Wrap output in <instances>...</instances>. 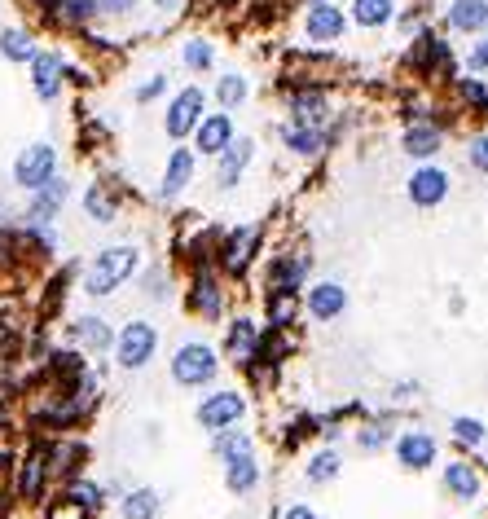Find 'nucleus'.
<instances>
[{"mask_svg":"<svg viewBox=\"0 0 488 519\" xmlns=\"http://www.w3.org/2000/svg\"><path fill=\"white\" fill-rule=\"evenodd\" d=\"M137 260H141L137 247H106V251H97L93 264H88V273H84V291L88 295H110L115 286H124L132 273H137Z\"/></svg>","mask_w":488,"mask_h":519,"instance_id":"1","label":"nucleus"},{"mask_svg":"<svg viewBox=\"0 0 488 519\" xmlns=\"http://www.w3.org/2000/svg\"><path fill=\"white\" fill-rule=\"evenodd\" d=\"M216 370H220V361L207 344H181L172 357V379L181 388H203V383L216 379Z\"/></svg>","mask_w":488,"mask_h":519,"instance_id":"2","label":"nucleus"},{"mask_svg":"<svg viewBox=\"0 0 488 519\" xmlns=\"http://www.w3.org/2000/svg\"><path fill=\"white\" fill-rule=\"evenodd\" d=\"M49 176H58V150L49 146V141H36V146H27L14 159V185H22V190H40Z\"/></svg>","mask_w":488,"mask_h":519,"instance_id":"3","label":"nucleus"},{"mask_svg":"<svg viewBox=\"0 0 488 519\" xmlns=\"http://www.w3.org/2000/svg\"><path fill=\"white\" fill-rule=\"evenodd\" d=\"M154 348H159V330H154L150 322H128L124 330H119V339H115V357H119V366L124 370L150 366Z\"/></svg>","mask_w":488,"mask_h":519,"instance_id":"4","label":"nucleus"},{"mask_svg":"<svg viewBox=\"0 0 488 519\" xmlns=\"http://www.w3.org/2000/svg\"><path fill=\"white\" fill-rule=\"evenodd\" d=\"M203 106H207V93L203 88H181V93L168 102V115H163V128H168L172 141H185L190 132L198 128V119H203Z\"/></svg>","mask_w":488,"mask_h":519,"instance_id":"5","label":"nucleus"},{"mask_svg":"<svg viewBox=\"0 0 488 519\" xmlns=\"http://www.w3.org/2000/svg\"><path fill=\"white\" fill-rule=\"evenodd\" d=\"M449 198V172L436 168V163H423L414 176H409V203L414 207H440Z\"/></svg>","mask_w":488,"mask_h":519,"instance_id":"6","label":"nucleus"},{"mask_svg":"<svg viewBox=\"0 0 488 519\" xmlns=\"http://www.w3.org/2000/svg\"><path fill=\"white\" fill-rule=\"evenodd\" d=\"M190 137H194V154H212V159H216V154L238 137V132H234V115H229V110H220V115H203Z\"/></svg>","mask_w":488,"mask_h":519,"instance_id":"7","label":"nucleus"},{"mask_svg":"<svg viewBox=\"0 0 488 519\" xmlns=\"http://www.w3.org/2000/svg\"><path fill=\"white\" fill-rule=\"evenodd\" d=\"M242 414H247V401H242L238 392H216L198 405V423H203L207 432H225V427H234Z\"/></svg>","mask_w":488,"mask_h":519,"instance_id":"8","label":"nucleus"},{"mask_svg":"<svg viewBox=\"0 0 488 519\" xmlns=\"http://www.w3.org/2000/svg\"><path fill=\"white\" fill-rule=\"evenodd\" d=\"M251 159H255V141H247V137L229 141V146L216 154V185H220V190H234Z\"/></svg>","mask_w":488,"mask_h":519,"instance_id":"9","label":"nucleus"},{"mask_svg":"<svg viewBox=\"0 0 488 519\" xmlns=\"http://www.w3.org/2000/svg\"><path fill=\"white\" fill-rule=\"evenodd\" d=\"M62 75H66V66L58 53H49V49H36L31 53V88H36V97L40 102H58V93H62Z\"/></svg>","mask_w":488,"mask_h":519,"instance_id":"10","label":"nucleus"},{"mask_svg":"<svg viewBox=\"0 0 488 519\" xmlns=\"http://www.w3.org/2000/svg\"><path fill=\"white\" fill-rule=\"evenodd\" d=\"M343 27H348V18H343L339 5H330V0H317V5H308V18H304V31L313 44H335L343 36Z\"/></svg>","mask_w":488,"mask_h":519,"instance_id":"11","label":"nucleus"},{"mask_svg":"<svg viewBox=\"0 0 488 519\" xmlns=\"http://www.w3.org/2000/svg\"><path fill=\"white\" fill-rule=\"evenodd\" d=\"M66 198H71V185L58 181V176H49V181L40 185V190H31L27 225H49V220L62 212V203H66Z\"/></svg>","mask_w":488,"mask_h":519,"instance_id":"12","label":"nucleus"},{"mask_svg":"<svg viewBox=\"0 0 488 519\" xmlns=\"http://www.w3.org/2000/svg\"><path fill=\"white\" fill-rule=\"evenodd\" d=\"M396 458L409 471H427L436 462V440H431V432H405L396 440Z\"/></svg>","mask_w":488,"mask_h":519,"instance_id":"13","label":"nucleus"},{"mask_svg":"<svg viewBox=\"0 0 488 519\" xmlns=\"http://www.w3.org/2000/svg\"><path fill=\"white\" fill-rule=\"evenodd\" d=\"M343 308H348V291H343L339 282H317L313 291H308V313H313L317 322H335V317H343Z\"/></svg>","mask_w":488,"mask_h":519,"instance_id":"14","label":"nucleus"},{"mask_svg":"<svg viewBox=\"0 0 488 519\" xmlns=\"http://www.w3.org/2000/svg\"><path fill=\"white\" fill-rule=\"evenodd\" d=\"M194 150H185V146H176L168 154V172H163V185H159V198H176L185 190V185L194 181Z\"/></svg>","mask_w":488,"mask_h":519,"instance_id":"15","label":"nucleus"},{"mask_svg":"<svg viewBox=\"0 0 488 519\" xmlns=\"http://www.w3.org/2000/svg\"><path fill=\"white\" fill-rule=\"evenodd\" d=\"M255 242H260V229H255V225H242V229H234V234H229L225 251H220L229 273H247V264H251V256H255Z\"/></svg>","mask_w":488,"mask_h":519,"instance_id":"16","label":"nucleus"},{"mask_svg":"<svg viewBox=\"0 0 488 519\" xmlns=\"http://www.w3.org/2000/svg\"><path fill=\"white\" fill-rule=\"evenodd\" d=\"M440 141H445V132L436 124H427V119H418V124L405 128L401 146H405V154H414V159H431V154L440 150Z\"/></svg>","mask_w":488,"mask_h":519,"instance_id":"17","label":"nucleus"},{"mask_svg":"<svg viewBox=\"0 0 488 519\" xmlns=\"http://www.w3.org/2000/svg\"><path fill=\"white\" fill-rule=\"evenodd\" d=\"M449 27L467 31V36L484 31L488 27V0H453L449 5Z\"/></svg>","mask_w":488,"mask_h":519,"instance_id":"18","label":"nucleus"},{"mask_svg":"<svg viewBox=\"0 0 488 519\" xmlns=\"http://www.w3.org/2000/svg\"><path fill=\"white\" fill-rule=\"evenodd\" d=\"M282 141H286V150H295V154H304V159H313V154H321V146H326V128L286 124V128H282Z\"/></svg>","mask_w":488,"mask_h":519,"instance_id":"19","label":"nucleus"},{"mask_svg":"<svg viewBox=\"0 0 488 519\" xmlns=\"http://www.w3.org/2000/svg\"><path fill=\"white\" fill-rule=\"evenodd\" d=\"M308 278V256H282L269 273V291H299V282Z\"/></svg>","mask_w":488,"mask_h":519,"instance_id":"20","label":"nucleus"},{"mask_svg":"<svg viewBox=\"0 0 488 519\" xmlns=\"http://www.w3.org/2000/svg\"><path fill=\"white\" fill-rule=\"evenodd\" d=\"M352 22H357L361 31H374V27H387L396 14V0H352Z\"/></svg>","mask_w":488,"mask_h":519,"instance_id":"21","label":"nucleus"},{"mask_svg":"<svg viewBox=\"0 0 488 519\" xmlns=\"http://www.w3.org/2000/svg\"><path fill=\"white\" fill-rule=\"evenodd\" d=\"M291 124H313V128H326V119H330V106H326V97L321 93H295L291 97Z\"/></svg>","mask_w":488,"mask_h":519,"instance_id":"22","label":"nucleus"},{"mask_svg":"<svg viewBox=\"0 0 488 519\" xmlns=\"http://www.w3.org/2000/svg\"><path fill=\"white\" fill-rule=\"evenodd\" d=\"M225 484L234 493H251L260 484V467H255V454H238V458H225Z\"/></svg>","mask_w":488,"mask_h":519,"instance_id":"23","label":"nucleus"},{"mask_svg":"<svg viewBox=\"0 0 488 519\" xmlns=\"http://www.w3.org/2000/svg\"><path fill=\"white\" fill-rule=\"evenodd\" d=\"M445 489L453 493V498L471 502L475 493H480V471L467 467V462H449V467H445Z\"/></svg>","mask_w":488,"mask_h":519,"instance_id":"24","label":"nucleus"},{"mask_svg":"<svg viewBox=\"0 0 488 519\" xmlns=\"http://www.w3.org/2000/svg\"><path fill=\"white\" fill-rule=\"evenodd\" d=\"M53 18L71 22V27H84V22L97 18V0H40Z\"/></svg>","mask_w":488,"mask_h":519,"instance_id":"25","label":"nucleus"},{"mask_svg":"<svg viewBox=\"0 0 488 519\" xmlns=\"http://www.w3.org/2000/svg\"><path fill=\"white\" fill-rule=\"evenodd\" d=\"M190 300H194V308L203 317H220V308H225V295H220V286H216V278L207 269L194 278V295H190Z\"/></svg>","mask_w":488,"mask_h":519,"instance_id":"26","label":"nucleus"},{"mask_svg":"<svg viewBox=\"0 0 488 519\" xmlns=\"http://www.w3.org/2000/svg\"><path fill=\"white\" fill-rule=\"evenodd\" d=\"M71 330H75V339H80L84 348H93V352H106L110 344H115V330H110L102 317H80Z\"/></svg>","mask_w":488,"mask_h":519,"instance_id":"27","label":"nucleus"},{"mask_svg":"<svg viewBox=\"0 0 488 519\" xmlns=\"http://www.w3.org/2000/svg\"><path fill=\"white\" fill-rule=\"evenodd\" d=\"M31 53H36L31 31H22V27H5V31H0V58H5V62H31Z\"/></svg>","mask_w":488,"mask_h":519,"instance_id":"28","label":"nucleus"},{"mask_svg":"<svg viewBox=\"0 0 488 519\" xmlns=\"http://www.w3.org/2000/svg\"><path fill=\"white\" fill-rule=\"evenodd\" d=\"M84 212L93 216L97 225H110V220H115V212H119V203L110 198L106 185H88V194H84Z\"/></svg>","mask_w":488,"mask_h":519,"instance_id":"29","label":"nucleus"},{"mask_svg":"<svg viewBox=\"0 0 488 519\" xmlns=\"http://www.w3.org/2000/svg\"><path fill=\"white\" fill-rule=\"evenodd\" d=\"M247 93H251V84L242 80V75H220V80H216V102H220V110L242 106V102H247Z\"/></svg>","mask_w":488,"mask_h":519,"instance_id":"30","label":"nucleus"},{"mask_svg":"<svg viewBox=\"0 0 488 519\" xmlns=\"http://www.w3.org/2000/svg\"><path fill=\"white\" fill-rule=\"evenodd\" d=\"M255 344H260V330H255V322L238 317V322L229 326V352H234V357H251Z\"/></svg>","mask_w":488,"mask_h":519,"instance_id":"31","label":"nucleus"},{"mask_svg":"<svg viewBox=\"0 0 488 519\" xmlns=\"http://www.w3.org/2000/svg\"><path fill=\"white\" fill-rule=\"evenodd\" d=\"M181 62L190 66V71H212V66H216V49L207 40H185L181 44Z\"/></svg>","mask_w":488,"mask_h":519,"instance_id":"32","label":"nucleus"},{"mask_svg":"<svg viewBox=\"0 0 488 519\" xmlns=\"http://www.w3.org/2000/svg\"><path fill=\"white\" fill-rule=\"evenodd\" d=\"M159 515V493L154 489H137V493H128V502H124V519H154Z\"/></svg>","mask_w":488,"mask_h":519,"instance_id":"33","label":"nucleus"},{"mask_svg":"<svg viewBox=\"0 0 488 519\" xmlns=\"http://www.w3.org/2000/svg\"><path fill=\"white\" fill-rule=\"evenodd\" d=\"M291 322H295V295L269 291V326H291Z\"/></svg>","mask_w":488,"mask_h":519,"instance_id":"34","label":"nucleus"},{"mask_svg":"<svg viewBox=\"0 0 488 519\" xmlns=\"http://www.w3.org/2000/svg\"><path fill=\"white\" fill-rule=\"evenodd\" d=\"M216 454L220 458H238V454H255V440L247 432H234V436H220L216 440Z\"/></svg>","mask_w":488,"mask_h":519,"instance_id":"35","label":"nucleus"},{"mask_svg":"<svg viewBox=\"0 0 488 519\" xmlns=\"http://www.w3.org/2000/svg\"><path fill=\"white\" fill-rule=\"evenodd\" d=\"M453 440H458V445H480L484 423L480 418H453Z\"/></svg>","mask_w":488,"mask_h":519,"instance_id":"36","label":"nucleus"},{"mask_svg":"<svg viewBox=\"0 0 488 519\" xmlns=\"http://www.w3.org/2000/svg\"><path fill=\"white\" fill-rule=\"evenodd\" d=\"M335 476H339V454H317L313 467H308V480H313V484H326Z\"/></svg>","mask_w":488,"mask_h":519,"instance_id":"37","label":"nucleus"},{"mask_svg":"<svg viewBox=\"0 0 488 519\" xmlns=\"http://www.w3.org/2000/svg\"><path fill=\"white\" fill-rule=\"evenodd\" d=\"M40 480H44V462H40V458H31L27 467H22V484H18L22 498H36V493H40Z\"/></svg>","mask_w":488,"mask_h":519,"instance_id":"38","label":"nucleus"},{"mask_svg":"<svg viewBox=\"0 0 488 519\" xmlns=\"http://www.w3.org/2000/svg\"><path fill=\"white\" fill-rule=\"evenodd\" d=\"M71 506L93 511V506H102V489H97V484H71Z\"/></svg>","mask_w":488,"mask_h":519,"instance_id":"39","label":"nucleus"},{"mask_svg":"<svg viewBox=\"0 0 488 519\" xmlns=\"http://www.w3.org/2000/svg\"><path fill=\"white\" fill-rule=\"evenodd\" d=\"M458 93H462V102H471L475 110H488V88L480 80H458Z\"/></svg>","mask_w":488,"mask_h":519,"instance_id":"40","label":"nucleus"},{"mask_svg":"<svg viewBox=\"0 0 488 519\" xmlns=\"http://www.w3.org/2000/svg\"><path fill=\"white\" fill-rule=\"evenodd\" d=\"M137 5H141V0H97V18H124Z\"/></svg>","mask_w":488,"mask_h":519,"instance_id":"41","label":"nucleus"},{"mask_svg":"<svg viewBox=\"0 0 488 519\" xmlns=\"http://www.w3.org/2000/svg\"><path fill=\"white\" fill-rule=\"evenodd\" d=\"M163 93H168V75H150V80L137 88V102L146 106V102H154V97H163Z\"/></svg>","mask_w":488,"mask_h":519,"instance_id":"42","label":"nucleus"},{"mask_svg":"<svg viewBox=\"0 0 488 519\" xmlns=\"http://www.w3.org/2000/svg\"><path fill=\"white\" fill-rule=\"evenodd\" d=\"M467 71H471V75H480V71H488V36L471 44V53H467Z\"/></svg>","mask_w":488,"mask_h":519,"instance_id":"43","label":"nucleus"},{"mask_svg":"<svg viewBox=\"0 0 488 519\" xmlns=\"http://www.w3.org/2000/svg\"><path fill=\"white\" fill-rule=\"evenodd\" d=\"M467 159H471V168H475V172H488V137H475V141H471Z\"/></svg>","mask_w":488,"mask_h":519,"instance_id":"44","label":"nucleus"},{"mask_svg":"<svg viewBox=\"0 0 488 519\" xmlns=\"http://www.w3.org/2000/svg\"><path fill=\"white\" fill-rule=\"evenodd\" d=\"M361 445H365V449H383V427H365Z\"/></svg>","mask_w":488,"mask_h":519,"instance_id":"45","label":"nucleus"},{"mask_svg":"<svg viewBox=\"0 0 488 519\" xmlns=\"http://www.w3.org/2000/svg\"><path fill=\"white\" fill-rule=\"evenodd\" d=\"M154 9L159 14H176V9H185V0H154Z\"/></svg>","mask_w":488,"mask_h":519,"instance_id":"46","label":"nucleus"},{"mask_svg":"<svg viewBox=\"0 0 488 519\" xmlns=\"http://www.w3.org/2000/svg\"><path fill=\"white\" fill-rule=\"evenodd\" d=\"M286 519H317V515L308 511V506H291V511H286Z\"/></svg>","mask_w":488,"mask_h":519,"instance_id":"47","label":"nucleus"}]
</instances>
